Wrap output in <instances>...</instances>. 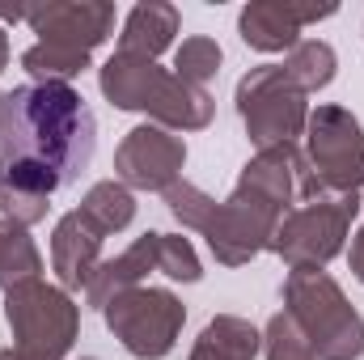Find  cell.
<instances>
[{
  "label": "cell",
  "mask_w": 364,
  "mask_h": 360,
  "mask_svg": "<svg viewBox=\"0 0 364 360\" xmlns=\"http://www.w3.org/2000/svg\"><path fill=\"white\" fill-rule=\"evenodd\" d=\"M102 314H106V327L114 331V339L140 360L170 356L174 344H178L182 322H186V309H182V301L174 292L144 288V284L119 292Z\"/></svg>",
  "instance_id": "6"
},
{
  "label": "cell",
  "mask_w": 364,
  "mask_h": 360,
  "mask_svg": "<svg viewBox=\"0 0 364 360\" xmlns=\"http://www.w3.org/2000/svg\"><path fill=\"white\" fill-rule=\"evenodd\" d=\"M161 81H166V73H161L153 60L132 55V51L110 55L106 68H102V93H106L110 106H119V110H149L153 97H157V90H161Z\"/></svg>",
  "instance_id": "11"
},
{
  "label": "cell",
  "mask_w": 364,
  "mask_h": 360,
  "mask_svg": "<svg viewBox=\"0 0 364 360\" xmlns=\"http://www.w3.org/2000/svg\"><path fill=\"white\" fill-rule=\"evenodd\" d=\"M102 242H106V233L93 225L81 208H73V212L55 225V233H51V268L60 275V288H64V292L90 288L93 271H97Z\"/></svg>",
  "instance_id": "10"
},
{
  "label": "cell",
  "mask_w": 364,
  "mask_h": 360,
  "mask_svg": "<svg viewBox=\"0 0 364 360\" xmlns=\"http://www.w3.org/2000/svg\"><path fill=\"white\" fill-rule=\"evenodd\" d=\"M47 195H30V191H17V186H9V182H0V212H4V221H13V225H34V221H43L47 216Z\"/></svg>",
  "instance_id": "23"
},
{
  "label": "cell",
  "mask_w": 364,
  "mask_h": 360,
  "mask_svg": "<svg viewBox=\"0 0 364 360\" xmlns=\"http://www.w3.org/2000/svg\"><path fill=\"white\" fill-rule=\"evenodd\" d=\"M360 212V199L356 195H318V199H301V208H292L279 229H275L272 246L292 271L305 268H326L339 250H343V238L352 229Z\"/></svg>",
  "instance_id": "5"
},
{
  "label": "cell",
  "mask_w": 364,
  "mask_h": 360,
  "mask_svg": "<svg viewBox=\"0 0 364 360\" xmlns=\"http://www.w3.org/2000/svg\"><path fill=\"white\" fill-rule=\"evenodd\" d=\"M149 115H153L161 127L195 132V127H208V119H212V97L199 90V85H186V81H178V77L166 73V81H161V90L153 97Z\"/></svg>",
  "instance_id": "15"
},
{
  "label": "cell",
  "mask_w": 364,
  "mask_h": 360,
  "mask_svg": "<svg viewBox=\"0 0 364 360\" xmlns=\"http://www.w3.org/2000/svg\"><path fill=\"white\" fill-rule=\"evenodd\" d=\"M237 110L246 119V132L259 149H275V144H292L305 123H309V110H305V93L288 81L284 68H255L250 77H242L237 85Z\"/></svg>",
  "instance_id": "7"
},
{
  "label": "cell",
  "mask_w": 364,
  "mask_h": 360,
  "mask_svg": "<svg viewBox=\"0 0 364 360\" xmlns=\"http://www.w3.org/2000/svg\"><path fill=\"white\" fill-rule=\"evenodd\" d=\"M157 238H161V233H144V238H136L119 259L97 263L90 288H85V297H90L93 309H106L119 292L136 288V284L149 275V268H157Z\"/></svg>",
  "instance_id": "13"
},
{
  "label": "cell",
  "mask_w": 364,
  "mask_h": 360,
  "mask_svg": "<svg viewBox=\"0 0 364 360\" xmlns=\"http://www.w3.org/2000/svg\"><path fill=\"white\" fill-rule=\"evenodd\" d=\"M335 9H296V4H250L242 13V38L255 51H284L296 47V34L314 17H331Z\"/></svg>",
  "instance_id": "12"
},
{
  "label": "cell",
  "mask_w": 364,
  "mask_h": 360,
  "mask_svg": "<svg viewBox=\"0 0 364 360\" xmlns=\"http://www.w3.org/2000/svg\"><path fill=\"white\" fill-rule=\"evenodd\" d=\"M93 144V115L68 81H34L0 93V182L51 199L81 179Z\"/></svg>",
  "instance_id": "1"
},
{
  "label": "cell",
  "mask_w": 364,
  "mask_h": 360,
  "mask_svg": "<svg viewBox=\"0 0 364 360\" xmlns=\"http://www.w3.org/2000/svg\"><path fill=\"white\" fill-rule=\"evenodd\" d=\"M284 314L305 331L318 360H360L364 318L352 309L343 288L322 268L288 271L284 280Z\"/></svg>",
  "instance_id": "2"
},
{
  "label": "cell",
  "mask_w": 364,
  "mask_h": 360,
  "mask_svg": "<svg viewBox=\"0 0 364 360\" xmlns=\"http://www.w3.org/2000/svg\"><path fill=\"white\" fill-rule=\"evenodd\" d=\"M305 127L309 162L301 179V199L356 195V186H364V132L356 115H348L343 106H318Z\"/></svg>",
  "instance_id": "4"
},
{
  "label": "cell",
  "mask_w": 364,
  "mask_h": 360,
  "mask_svg": "<svg viewBox=\"0 0 364 360\" xmlns=\"http://www.w3.org/2000/svg\"><path fill=\"white\" fill-rule=\"evenodd\" d=\"M43 271V255L30 242V233L13 221H0V288H17L26 280H38Z\"/></svg>",
  "instance_id": "17"
},
{
  "label": "cell",
  "mask_w": 364,
  "mask_h": 360,
  "mask_svg": "<svg viewBox=\"0 0 364 360\" xmlns=\"http://www.w3.org/2000/svg\"><path fill=\"white\" fill-rule=\"evenodd\" d=\"M4 64H9V43H4V30H0V73H4Z\"/></svg>",
  "instance_id": "25"
},
{
  "label": "cell",
  "mask_w": 364,
  "mask_h": 360,
  "mask_svg": "<svg viewBox=\"0 0 364 360\" xmlns=\"http://www.w3.org/2000/svg\"><path fill=\"white\" fill-rule=\"evenodd\" d=\"M182 162H186V144L178 136H170L166 127H153V123H140L127 132V140L119 144L114 153V174L123 186H136V191H170L182 174Z\"/></svg>",
  "instance_id": "8"
},
{
  "label": "cell",
  "mask_w": 364,
  "mask_h": 360,
  "mask_svg": "<svg viewBox=\"0 0 364 360\" xmlns=\"http://www.w3.org/2000/svg\"><path fill=\"white\" fill-rule=\"evenodd\" d=\"M81 212L110 238V233H119V229L132 225L136 199H132V191H127L123 182H97V186H90V195L81 199Z\"/></svg>",
  "instance_id": "19"
},
{
  "label": "cell",
  "mask_w": 364,
  "mask_h": 360,
  "mask_svg": "<svg viewBox=\"0 0 364 360\" xmlns=\"http://www.w3.org/2000/svg\"><path fill=\"white\" fill-rule=\"evenodd\" d=\"M0 360H4V352H0Z\"/></svg>",
  "instance_id": "27"
},
{
  "label": "cell",
  "mask_w": 364,
  "mask_h": 360,
  "mask_svg": "<svg viewBox=\"0 0 364 360\" xmlns=\"http://www.w3.org/2000/svg\"><path fill=\"white\" fill-rule=\"evenodd\" d=\"M263 348H267V360H318L305 331L288 318V314H275L263 331Z\"/></svg>",
  "instance_id": "21"
},
{
  "label": "cell",
  "mask_w": 364,
  "mask_h": 360,
  "mask_svg": "<svg viewBox=\"0 0 364 360\" xmlns=\"http://www.w3.org/2000/svg\"><path fill=\"white\" fill-rule=\"evenodd\" d=\"M259 344H263V335L246 318L220 314L199 331V339L191 348V360H255Z\"/></svg>",
  "instance_id": "14"
},
{
  "label": "cell",
  "mask_w": 364,
  "mask_h": 360,
  "mask_svg": "<svg viewBox=\"0 0 364 360\" xmlns=\"http://www.w3.org/2000/svg\"><path fill=\"white\" fill-rule=\"evenodd\" d=\"M174 30H178V13L170 4H140V9H132V17L123 26L119 51L153 60L157 51H166L174 43Z\"/></svg>",
  "instance_id": "16"
},
{
  "label": "cell",
  "mask_w": 364,
  "mask_h": 360,
  "mask_svg": "<svg viewBox=\"0 0 364 360\" xmlns=\"http://www.w3.org/2000/svg\"><path fill=\"white\" fill-rule=\"evenodd\" d=\"M4 318L13 331V352L21 360H64L81 327V309L73 305V297L60 284H43V280H26L9 288Z\"/></svg>",
  "instance_id": "3"
},
{
  "label": "cell",
  "mask_w": 364,
  "mask_h": 360,
  "mask_svg": "<svg viewBox=\"0 0 364 360\" xmlns=\"http://www.w3.org/2000/svg\"><path fill=\"white\" fill-rule=\"evenodd\" d=\"M157 271H166L170 280H186V284H195L203 275L195 246L182 233H161L157 238Z\"/></svg>",
  "instance_id": "22"
},
{
  "label": "cell",
  "mask_w": 364,
  "mask_h": 360,
  "mask_svg": "<svg viewBox=\"0 0 364 360\" xmlns=\"http://www.w3.org/2000/svg\"><path fill=\"white\" fill-rule=\"evenodd\" d=\"M174 68H178V81L203 90V81H212L220 73V47L212 38H186L174 55Z\"/></svg>",
  "instance_id": "20"
},
{
  "label": "cell",
  "mask_w": 364,
  "mask_h": 360,
  "mask_svg": "<svg viewBox=\"0 0 364 360\" xmlns=\"http://www.w3.org/2000/svg\"><path fill=\"white\" fill-rule=\"evenodd\" d=\"M348 263H352V275L364 284V225H360V233L352 238V255H348Z\"/></svg>",
  "instance_id": "24"
},
{
  "label": "cell",
  "mask_w": 364,
  "mask_h": 360,
  "mask_svg": "<svg viewBox=\"0 0 364 360\" xmlns=\"http://www.w3.org/2000/svg\"><path fill=\"white\" fill-rule=\"evenodd\" d=\"M81 360H93V356H81Z\"/></svg>",
  "instance_id": "26"
},
{
  "label": "cell",
  "mask_w": 364,
  "mask_h": 360,
  "mask_svg": "<svg viewBox=\"0 0 364 360\" xmlns=\"http://www.w3.org/2000/svg\"><path fill=\"white\" fill-rule=\"evenodd\" d=\"M26 17L38 30L43 47L90 55L97 43H106L114 9H106V4H47V9H30Z\"/></svg>",
  "instance_id": "9"
},
{
  "label": "cell",
  "mask_w": 364,
  "mask_h": 360,
  "mask_svg": "<svg viewBox=\"0 0 364 360\" xmlns=\"http://www.w3.org/2000/svg\"><path fill=\"white\" fill-rule=\"evenodd\" d=\"M279 68L288 73V81L301 93H318L335 81V51L326 43H318V38H305V43L292 47L288 64H279Z\"/></svg>",
  "instance_id": "18"
}]
</instances>
